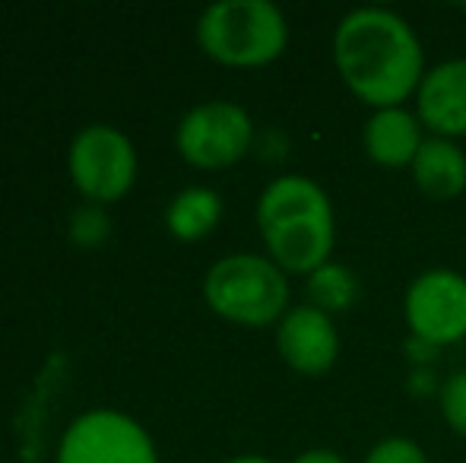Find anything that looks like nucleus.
I'll return each mask as SVG.
<instances>
[{"instance_id": "obj_1", "label": "nucleus", "mask_w": 466, "mask_h": 463, "mask_svg": "<svg viewBox=\"0 0 466 463\" xmlns=\"http://www.w3.org/2000/svg\"><path fill=\"white\" fill-rule=\"evenodd\" d=\"M333 64L346 89L374 112L400 108L425 76V51L412 25L384 6H359L333 32Z\"/></svg>"}, {"instance_id": "obj_2", "label": "nucleus", "mask_w": 466, "mask_h": 463, "mask_svg": "<svg viewBox=\"0 0 466 463\" xmlns=\"http://www.w3.org/2000/svg\"><path fill=\"white\" fill-rule=\"evenodd\" d=\"M258 226L270 260L282 273L311 277L337 245V216L320 185L305 175L270 181L258 200Z\"/></svg>"}, {"instance_id": "obj_3", "label": "nucleus", "mask_w": 466, "mask_h": 463, "mask_svg": "<svg viewBox=\"0 0 466 463\" xmlns=\"http://www.w3.org/2000/svg\"><path fill=\"white\" fill-rule=\"evenodd\" d=\"M197 45L226 67H267L286 51L289 23L270 0H219L197 19Z\"/></svg>"}, {"instance_id": "obj_4", "label": "nucleus", "mask_w": 466, "mask_h": 463, "mask_svg": "<svg viewBox=\"0 0 466 463\" xmlns=\"http://www.w3.org/2000/svg\"><path fill=\"white\" fill-rule=\"evenodd\" d=\"M203 298L226 321L270 327L289 311V279L264 254H228L207 270Z\"/></svg>"}, {"instance_id": "obj_5", "label": "nucleus", "mask_w": 466, "mask_h": 463, "mask_svg": "<svg viewBox=\"0 0 466 463\" xmlns=\"http://www.w3.org/2000/svg\"><path fill=\"white\" fill-rule=\"evenodd\" d=\"M70 178L89 204H111L130 191L137 178L134 143L108 124H89L70 143Z\"/></svg>"}, {"instance_id": "obj_6", "label": "nucleus", "mask_w": 466, "mask_h": 463, "mask_svg": "<svg viewBox=\"0 0 466 463\" xmlns=\"http://www.w3.org/2000/svg\"><path fill=\"white\" fill-rule=\"evenodd\" d=\"M175 143L185 162L216 172V168H228L245 159L254 143V121L235 102H203L181 117Z\"/></svg>"}, {"instance_id": "obj_7", "label": "nucleus", "mask_w": 466, "mask_h": 463, "mask_svg": "<svg viewBox=\"0 0 466 463\" xmlns=\"http://www.w3.org/2000/svg\"><path fill=\"white\" fill-rule=\"evenodd\" d=\"M403 317L425 347H454L466 340V277L448 267L425 270L406 289Z\"/></svg>"}, {"instance_id": "obj_8", "label": "nucleus", "mask_w": 466, "mask_h": 463, "mask_svg": "<svg viewBox=\"0 0 466 463\" xmlns=\"http://www.w3.org/2000/svg\"><path fill=\"white\" fill-rule=\"evenodd\" d=\"M57 463H159L156 445L137 419L115 409H93L70 422Z\"/></svg>"}, {"instance_id": "obj_9", "label": "nucleus", "mask_w": 466, "mask_h": 463, "mask_svg": "<svg viewBox=\"0 0 466 463\" xmlns=\"http://www.w3.org/2000/svg\"><path fill=\"white\" fill-rule=\"evenodd\" d=\"M277 349L282 362L308 377H320L337 365L339 334L330 315L314 305H295L277 324Z\"/></svg>"}, {"instance_id": "obj_10", "label": "nucleus", "mask_w": 466, "mask_h": 463, "mask_svg": "<svg viewBox=\"0 0 466 463\" xmlns=\"http://www.w3.org/2000/svg\"><path fill=\"white\" fill-rule=\"evenodd\" d=\"M416 117L431 136H466V57L425 70L416 89Z\"/></svg>"}, {"instance_id": "obj_11", "label": "nucleus", "mask_w": 466, "mask_h": 463, "mask_svg": "<svg viewBox=\"0 0 466 463\" xmlns=\"http://www.w3.org/2000/svg\"><path fill=\"white\" fill-rule=\"evenodd\" d=\"M422 121L410 108H380V112H371V117L365 121V153L380 168H406L412 166L416 153L422 149Z\"/></svg>"}, {"instance_id": "obj_12", "label": "nucleus", "mask_w": 466, "mask_h": 463, "mask_svg": "<svg viewBox=\"0 0 466 463\" xmlns=\"http://www.w3.org/2000/svg\"><path fill=\"white\" fill-rule=\"evenodd\" d=\"M410 172L419 191L431 200H454L466 191V153L444 136H425Z\"/></svg>"}, {"instance_id": "obj_13", "label": "nucleus", "mask_w": 466, "mask_h": 463, "mask_svg": "<svg viewBox=\"0 0 466 463\" xmlns=\"http://www.w3.org/2000/svg\"><path fill=\"white\" fill-rule=\"evenodd\" d=\"M219 219H222V197L213 187H185L166 210V226L178 241L207 238L219 226Z\"/></svg>"}, {"instance_id": "obj_14", "label": "nucleus", "mask_w": 466, "mask_h": 463, "mask_svg": "<svg viewBox=\"0 0 466 463\" xmlns=\"http://www.w3.org/2000/svg\"><path fill=\"white\" fill-rule=\"evenodd\" d=\"M305 292H308V305H314L318 311L333 317V315H339V311H346L359 298V279L350 267L327 260L324 267H318V270L308 277Z\"/></svg>"}, {"instance_id": "obj_15", "label": "nucleus", "mask_w": 466, "mask_h": 463, "mask_svg": "<svg viewBox=\"0 0 466 463\" xmlns=\"http://www.w3.org/2000/svg\"><path fill=\"white\" fill-rule=\"evenodd\" d=\"M67 232L80 247H96L111 235V219H108V213H105V206L86 204V206H80L74 216H70V229Z\"/></svg>"}, {"instance_id": "obj_16", "label": "nucleus", "mask_w": 466, "mask_h": 463, "mask_svg": "<svg viewBox=\"0 0 466 463\" xmlns=\"http://www.w3.org/2000/svg\"><path fill=\"white\" fill-rule=\"evenodd\" d=\"M438 403H441V416L451 428H454L461 438H466V371H457L444 381L441 394H438Z\"/></svg>"}, {"instance_id": "obj_17", "label": "nucleus", "mask_w": 466, "mask_h": 463, "mask_svg": "<svg viewBox=\"0 0 466 463\" xmlns=\"http://www.w3.org/2000/svg\"><path fill=\"white\" fill-rule=\"evenodd\" d=\"M365 463H429L425 451L412 438H384L369 451Z\"/></svg>"}, {"instance_id": "obj_18", "label": "nucleus", "mask_w": 466, "mask_h": 463, "mask_svg": "<svg viewBox=\"0 0 466 463\" xmlns=\"http://www.w3.org/2000/svg\"><path fill=\"white\" fill-rule=\"evenodd\" d=\"M292 463H346V458L330 448H311V451H301Z\"/></svg>"}, {"instance_id": "obj_19", "label": "nucleus", "mask_w": 466, "mask_h": 463, "mask_svg": "<svg viewBox=\"0 0 466 463\" xmlns=\"http://www.w3.org/2000/svg\"><path fill=\"white\" fill-rule=\"evenodd\" d=\"M226 463H273L270 458H260V454H241V458H232Z\"/></svg>"}, {"instance_id": "obj_20", "label": "nucleus", "mask_w": 466, "mask_h": 463, "mask_svg": "<svg viewBox=\"0 0 466 463\" xmlns=\"http://www.w3.org/2000/svg\"><path fill=\"white\" fill-rule=\"evenodd\" d=\"M463 10H466V4H463Z\"/></svg>"}]
</instances>
